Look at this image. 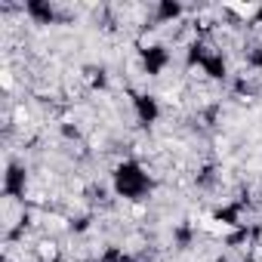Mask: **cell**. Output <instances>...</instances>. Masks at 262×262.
<instances>
[{
	"instance_id": "obj_1",
	"label": "cell",
	"mask_w": 262,
	"mask_h": 262,
	"mask_svg": "<svg viewBox=\"0 0 262 262\" xmlns=\"http://www.w3.org/2000/svg\"><path fill=\"white\" fill-rule=\"evenodd\" d=\"M111 191H114V198H123L129 204H136V201H145L155 191V179L139 161L126 158L111 173Z\"/></svg>"
},
{
	"instance_id": "obj_2",
	"label": "cell",
	"mask_w": 262,
	"mask_h": 262,
	"mask_svg": "<svg viewBox=\"0 0 262 262\" xmlns=\"http://www.w3.org/2000/svg\"><path fill=\"white\" fill-rule=\"evenodd\" d=\"M133 114H136V120H139L142 126L158 123V117H161V102H158V96L136 93V96H133Z\"/></svg>"
},
{
	"instance_id": "obj_3",
	"label": "cell",
	"mask_w": 262,
	"mask_h": 262,
	"mask_svg": "<svg viewBox=\"0 0 262 262\" xmlns=\"http://www.w3.org/2000/svg\"><path fill=\"white\" fill-rule=\"evenodd\" d=\"M167 65H170V50L167 47L155 43V47H145L142 50V68H145L148 77H161Z\"/></svg>"
},
{
	"instance_id": "obj_4",
	"label": "cell",
	"mask_w": 262,
	"mask_h": 262,
	"mask_svg": "<svg viewBox=\"0 0 262 262\" xmlns=\"http://www.w3.org/2000/svg\"><path fill=\"white\" fill-rule=\"evenodd\" d=\"M25 185H28L25 167H22V164H10L7 173H4V194H7L10 201H19V198H25Z\"/></svg>"
},
{
	"instance_id": "obj_5",
	"label": "cell",
	"mask_w": 262,
	"mask_h": 262,
	"mask_svg": "<svg viewBox=\"0 0 262 262\" xmlns=\"http://www.w3.org/2000/svg\"><path fill=\"white\" fill-rule=\"evenodd\" d=\"M179 16H182V7L179 4H161V7H155V25H170Z\"/></svg>"
},
{
	"instance_id": "obj_6",
	"label": "cell",
	"mask_w": 262,
	"mask_h": 262,
	"mask_svg": "<svg viewBox=\"0 0 262 262\" xmlns=\"http://www.w3.org/2000/svg\"><path fill=\"white\" fill-rule=\"evenodd\" d=\"M102 262H129L123 253H117V250H108L105 256H102Z\"/></svg>"
},
{
	"instance_id": "obj_7",
	"label": "cell",
	"mask_w": 262,
	"mask_h": 262,
	"mask_svg": "<svg viewBox=\"0 0 262 262\" xmlns=\"http://www.w3.org/2000/svg\"><path fill=\"white\" fill-rule=\"evenodd\" d=\"M253 25H259V28H262V7H256V10H253Z\"/></svg>"
}]
</instances>
